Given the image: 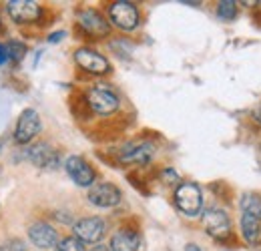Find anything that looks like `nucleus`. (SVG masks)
<instances>
[{
	"instance_id": "nucleus-1",
	"label": "nucleus",
	"mask_w": 261,
	"mask_h": 251,
	"mask_svg": "<svg viewBox=\"0 0 261 251\" xmlns=\"http://www.w3.org/2000/svg\"><path fill=\"white\" fill-rule=\"evenodd\" d=\"M175 205L177 209L187 215V217H197L203 209V193L195 183H181L175 189Z\"/></svg>"
},
{
	"instance_id": "nucleus-2",
	"label": "nucleus",
	"mask_w": 261,
	"mask_h": 251,
	"mask_svg": "<svg viewBox=\"0 0 261 251\" xmlns=\"http://www.w3.org/2000/svg\"><path fill=\"white\" fill-rule=\"evenodd\" d=\"M87 105L97 115H113L119 109V96L109 85H97L87 93Z\"/></svg>"
},
{
	"instance_id": "nucleus-3",
	"label": "nucleus",
	"mask_w": 261,
	"mask_h": 251,
	"mask_svg": "<svg viewBox=\"0 0 261 251\" xmlns=\"http://www.w3.org/2000/svg\"><path fill=\"white\" fill-rule=\"evenodd\" d=\"M109 16H111V22L121 31H135L139 27V10L133 2H127V0L113 2L109 6Z\"/></svg>"
},
{
	"instance_id": "nucleus-4",
	"label": "nucleus",
	"mask_w": 261,
	"mask_h": 251,
	"mask_svg": "<svg viewBox=\"0 0 261 251\" xmlns=\"http://www.w3.org/2000/svg\"><path fill=\"white\" fill-rule=\"evenodd\" d=\"M38 131H40V115L34 109H24L14 129V141L18 145H27L38 135Z\"/></svg>"
},
{
	"instance_id": "nucleus-5",
	"label": "nucleus",
	"mask_w": 261,
	"mask_h": 251,
	"mask_svg": "<svg viewBox=\"0 0 261 251\" xmlns=\"http://www.w3.org/2000/svg\"><path fill=\"white\" fill-rule=\"evenodd\" d=\"M65 169L68 177L79 185V187H93L95 185V169L79 155H70L65 161Z\"/></svg>"
},
{
	"instance_id": "nucleus-6",
	"label": "nucleus",
	"mask_w": 261,
	"mask_h": 251,
	"mask_svg": "<svg viewBox=\"0 0 261 251\" xmlns=\"http://www.w3.org/2000/svg\"><path fill=\"white\" fill-rule=\"evenodd\" d=\"M89 203L95 205V207H100V209H111L115 205L121 203V191L117 185L113 183H95L93 187L89 189Z\"/></svg>"
},
{
	"instance_id": "nucleus-7",
	"label": "nucleus",
	"mask_w": 261,
	"mask_h": 251,
	"mask_svg": "<svg viewBox=\"0 0 261 251\" xmlns=\"http://www.w3.org/2000/svg\"><path fill=\"white\" fill-rule=\"evenodd\" d=\"M6 12L16 24H29V22H34L40 18L42 8L33 0H8Z\"/></svg>"
},
{
	"instance_id": "nucleus-8",
	"label": "nucleus",
	"mask_w": 261,
	"mask_h": 251,
	"mask_svg": "<svg viewBox=\"0 0 261 251\" xmlns=\"http://www.w3.org/2000/svg\"><path fill=\"white\" fill-rule=\"evenodd\" d=\"M72 231L83 243H98L107 231V223L100 217H83L72 225Z\"/></svg>"
},
{
	"instance_id": "nucleus-9",
	"label": "nucleus",
	"mask_w": 261,
	"mask_h": 251,
	"mask_svg": "<svg viewBox=\"0 0 261 251\" xmlns=\"http://www.w3.org/2000/svg\"><path fill=\"white\" fill-rule=\"evenodd\" d=\"M79 27L93 38H102L111 32V24L107 22V18L98 10H93V8H87V10L79 12Z\"/></svg>"
},
{
	"instance_id": "nucleus-10",
	"label": "nucleus",
	"mask_w": 261,
	"mask_h": 251,
	"mask_svg": "<svg viewBox=\"0 0 261 251\" xmlns=\"http://www.w3.org/2000/svg\"><path fill=\"white\" fill-rule=\"evenodd\" d=\"M203 227L215 239H225L231 233V221L221 209H207L203 213Z\"/></svg>"
},
{
	"instance_id": "nucleus-11",
	"label": "nucleus",
	"mask_w": 261,
	"mask_h": 251,
	"mask_svg": "<svg viewBox=\"0 0 261 251\" xmlns=\"http://www.w3.org/2000/svg\"><path fill=\"white\" fill-rule=\"evenodd\" d=\"M74 61H76V64H79L83 70H87V72H91V74H107V72L111 70L109 61H107L102 55H98L97 51L87 48V46H83V48H79V51L74 53Z\"/></svg>"
},
{
	"instance_id": "nucleus-12",
	"label": "nucleus",
	"mask_w": 261,
	"mask_h": 251,
	"mask_svg": "<svg viewBox=\"0 0 261 251\" xmlns=\"http://www.w3.org/2000/svg\"><path fill=\"white\" fill-rule=\"evenodd\" d=\"M29 239L40 249H53L59 245V233L53 225L44 221H36L29 227Z\"/></svg>"
},
{
	"instance_id": "nucleus-13",
	"label": "nucleus",
	"mask_w": 261,
	"mask_h": 251,
	"mask_svg": "<svg viewBox=\"0 0 261 251\" xmlns=\"http://www.w3.org/2000/svg\"><path fill=\"white\" fill-rule=\"evenodd\" d=\"M155 147L147 141H137V143H129L121 149L119 159L121 163H135V165H145L153 159Z\"/></svg>"
},
{
	"instance_id": "nucleus-14",
	"label": "nucleus",
	"mask_w": 261,
	"mask_h": 251,
	"mask_svg": "<svg viewBox=\"0 0 261 251\" xmlns=\"http://www.w3.org/2000/svg\"><path fill=\"white\" fill-rule=\"evenodd\" d=\"M27 159L40 167V169H57L59 163H61V157L59 153L48 145V143H38V145H33L29 151H27Z\"/></svg>"
},
{
	"instance_id": "nucleus-15",
	"label": "nucleus",
	"mask_w": 261,
	"mask_h": 251,
	"mask_svg": "<svg viewBox=\"0 0 261 251\" xmlns=\"http://www.w3.org/2000/svg\"><path fill=\"white\" fill-rule=\"evenodd\" d=\"M141 237L137 231L133 229H119L113 237H111V251H139Z\"/></svg>"
},
{
	"instance_id": "nucleus-16",
	"label": "nucleus",
	"mask_w": 261,
	"mask_h": 251,
	"mask_svg": "<svg viewBox=\"0 0 261 251\" xmlns=\"http://www.w3.org/2000/svg\"><path fill=\"white\" fill-rule=\"evenodd\" d=\"M241 233L249 245H261V217L243 213L241 217Z\"/></svg>"
},
{
	"instance_id": "nucleus-17",
	"label": "nucleus",
	"mask_w": 261,
	"mask_h": 251,
	"mask_svg": "<svg viewBox=\"0 0 261 251\" xmlns=\"http://www.w3.org/2000/svg\"><path fill=\"white\" fill-rule=\"evenodd\" d=\"M243 213H249V215H255V217H261V195L257 193H245L239 201Z\"/></svg>"
},
{
	"instance_id": "nucleus-18",
	"label": "nucleus",
	"mask_w": 261,
	"mask_h": 251,
	"mask_svg": "<svg viewBox=\"0 0 261 251\" xmlns=\"http://www.w3.org/2000/svg\"><path fill=\"white\" fill-rule=\"evenodd\" d=\"M4 46H6L8 61H12V63L22 61V59H24V55H27V44H24L22 40H8Z\"/></svg>"
},
{
	"instance_id": "nucleus-19",
	"label": "nucleus",
	"mask_w": 261,
	"mask_h": 251,
	"mask_svg": "<svg viewBox=\"0 0 261 251\" xmlns=\"http://www.w3.org/2000/svg\"><path fill=\"white\" fill-rule=\"evenodd\" d=\"M217 14H219V18H223V20H233V18L237 16V4L231 2V0L219 2V4H217Z\"/></svg>"
},
{
	"instance_id": "nucleus-20",
	"label": "nucleus",
	"mask_w": 261,
	"mask_h": 251,
	"mask_svg": "<svg viewBox=\"0 0 261 251\" xmlns=\"http://www.w3.org/2000/svg\"><path fill=\"white\" fill-rule=\"evenodd\" d=\"M59 251H87V247H85V243L79 239V237H65V239H61L59 241Z\"/></svg>"
},
{
	"instance_id": "nucleus-21",
	"label": "nucleus",
	"mask_w": 261,
	"mask_h": 251,
	"mask_svg": "<svg viewBox=\"0 0 261 251\" xmlns=\"http://www.w3.org/2000/svg\"><path fill=\"white\" fill-rule=\"evenodd\" d=\"M0 251H27V245H24L22 239L12 237V239H6V241L0 245Z\"/></svg>"
},
{
	"instance_id": "nucleus-22",
	"label": "nucleus",
	"mask_w": 261,
	"mask_h": 251,
	"mask_svg": "<svg viewBox=\"0 0 261 251\" xmlns=\"http://www.w3.org/2000/svg\"><path fill=\"white\" fill-rule=\"evenodd\" d=\"M161 175H163V179L167 181V183H173V181H177V173H175L173 169H165Z\"/></svg>"
},
{
	"instance_id": "nucleus-23",
	"label": "nucleus",
	"mask_w": 261,
	"mask_h": 251,
	"mask_svg": "<svg viewBox=\"0 0 261 251\" xmlns=\"http://www.w3.org/2000/svg\"><path fill=\"white\" fill-rule=\"evenodd\" d=\"M65 34L66 32H53V34H50V36H48V42H61V40H63V38H65Z\"/></svg>"
},
{
	"instance_id": "nucleus-24",
	"label": "nucleus",
	"mask_w": 261,
	"mask_h": 251,
	"mask_svg": "<svg viewBox=\"0 0 261 251\" xmlns=\"http://www.w3.org/2000/svg\"><path fill=\"white\" fill-rule=\"evenodd\" d=\"M4 63H8V55H6V46L0 44V66Z\"/></svg>"
},
{
	"instance_id": "nucleus-25",
	"label": "nucleus",
	"mask_w": 261,
	"mask_h": 251,
	"mask_svg": "<svg viewBox=\"0 0 261 251\" xmlns=\"http://www.w3.org/2000/svg\"><path fill=\"white\" fill-rule=\"evenodd\" d=\"M91 251H111V247H107V245H100V243H97V245H95V247H93Z\"/></svg>"
},
{
	"instance_id": "nucleus-26",
	"label": "nucleus",
	"mask_w": 261,
	"mask_h": 251,
	"mask_svg": "<svg viewBox=\"0 0 261 251\" xmlns=\"http://www.w3.org/2000/svg\"><path fill=\"white\" fill-rule=\"evenodd\" d=\"M253 117H255V119H257V121L261 123V105L257 107V109H255V111H253Z\"/></svg>"
},
{
	"instance_id": "nucleus-27",
	"label": "nucleus",
	"mask_w": 261,
	"mask_h": 251,
	"mask_svg": "<svg viewBox=\"0 0 261 251\" xmlns=\"http://www.w3.org/2000/svg\"><path fill=\"white\" fill-rule=\"evenodd\" d=\"M185 251H201V249H199L197 245H193V243H191V245H187V247H185Z\"/></svg>"
},
{
	"instance_id": "nucleus-28",
	"label": "nucleus",
	"mask_w": 261,
	"mask_h": 251,
	"mask_svg": "<svg viewBox=\"0 0 261 251\" xmlns=\"http://www.w3.org/2000/svg\"><path fill=\"white\" fill-rule=\"evenodd\" d=\"M0 22H2V20H0ZM0 29H2V24H0Z\"/></svg>"
}]
</instances>
